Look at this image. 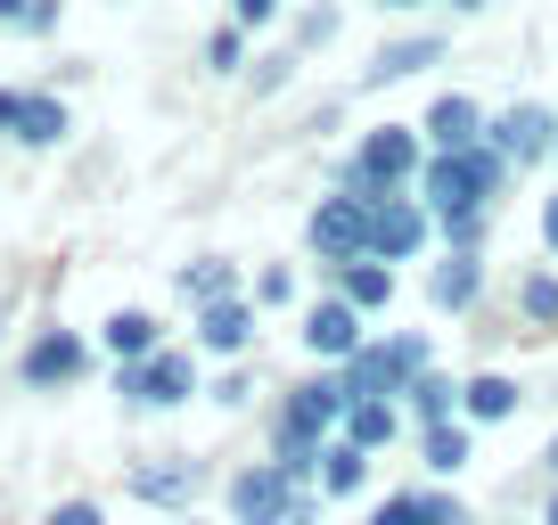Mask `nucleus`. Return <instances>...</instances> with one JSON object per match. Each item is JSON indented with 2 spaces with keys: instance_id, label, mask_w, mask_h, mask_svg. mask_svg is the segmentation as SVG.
<instances>
[{
  "instance_id": "8",
  "label": "nucleus",
  "mask_w": 558,
  "mask_h": 525,
  "mask_svg": "<svg viewBox=\"0 0 558 525\" xmlns=\"http://www.w3.org/2000/svg\"><path fill=\"white\" fill-rule=\"evenodd\" d=\"M83 337L74 329H41L34 345H25V386H66V378H83Z\"/></svg>"
},
{
  "instance_id": "20",
  "label": "nucleus",
  "mask_w": 558,
  "mask_h": 525,
  "mask_svg": "<svg viewBox=\"0 0 558 525\" xmlns=\"http://www.w3.org/2000/svg\"><path fill=\"white\" fill-rule=\"evenodd\" d=\"M386 436H395V403H353L345 411V443L353 452H378Z\"/></svg>"
},
{
  "instance_id": "28",
  "label": "nucleus",
  "mask_w": 558,
  "mask_h": 525,
  "mask_svg": "<svg viewBox=\"0 0 558 525\" xmlns=\"http://www.w3.org/2000/svg\"><path fill=\"white\" fill-rule=\"evenodd\" d=\"M255 296H263V304H288V296H296V271H288V262H271V271L255 280Z\"/></svg>"
},
{
  "instance_id": "11",
  "label": "nucleus",
  "mask_w": 558,
  "mask_h": 525,
  "mask_svg": "<svg viewBox=\"0 0 558 525\" xmlns=\"http://www.w3.org/2000/svg\"><path fill=\"white\" fill-rule=\"evenodd\" d=\"M476 132H485L476 99H436V107H427V141H436V157H452V148H476Z\"/></svg>"
},
{
  "instance_id": "22",
  "label": "nucleus",
  "mask_w": 558,
  "mask_h": 525,
  "mask_svg": "<svg viewBox=\"0 0 558 525\" xmlns=\"http://www.w3.org/2000/svg\"><path fill=\"white\" fill-rule=\"evenodd\" d=\"M181 288H190L197 304H222V296H239V271H230V262H190Z\"/></svg>"
},
{
  "instance_id": "14",
  "label": "nucleus",
  "mask_w": 558,
  "mask_h": 525,
  "mask_svg": "<svg viewBox=\"0 0 558 525\" xmlns=\"http://www.w3.org/2000/svg\"><path fill=\"white\" fill-rule=\"evenodd\" d=\"M362 476H369V452H353L345 436H337L329 452H320V492H329V501H345V492H362Z\"/></svg>"
},
{
  "instance_id": "17",
  "label": "nucleus",
  "mask_w": 558,
  "mask_h": 525,
  "mask_svg": "<svg viewBox=\"0 0 558 525\" xmlns=\"http://www.w3.org/2000/svg\"><path fill=\"white\" fill-rule=\"evenodd\" d=\"M107 353H123V362L165 353V345H157V320H148V313H116V320H107Z\"/></svg>"
},
{
  "instance_id": "31",
  "label": "nucleus",
  "mask_w": 558,
  "mask_h": 525,
  "mask_svg": "<svg viewBox=\"0 0 558 525\" xmlns=\"http://www.w3.org/2000/svg\"><path fill=\"white\" fill-rule=\"evenodd\" d=\"M25 25H34V34H50V25H58V0H25Z\"/></svg>"
},
{
  "instance_id": "4",
  "label": "nucleus",
  "mask_w": 558,
  "mask_h": 525,
  "mask_svg": "<svg viewBox=\"0 0 558 525\" xmlns=\"http://www.w3.org/2000/svg\"><path fill=\"white\" fill-rule=\"evenodd\" d=\"M288 509H296V485H288L271 460L230 476V517H239V525H288Z\"/></svg>"
},
{
  "instance_id": "34",
  "label": "nucleus",
  "mask_w": 558,
  "mask_h": 525,
  "mask_svg": "<svg viewBox=\"0 0 558 525\" xmlns=\"http://www.w3.org/2000/svg\"><path fill=\"white\" fill-rule=\"evenodd\" d=\"M542 239L558 246V197H550V206H542Z\"/></svg>"
},
{
  "instance_id": "13",
  "label": "nucleus",
  "mask_w": 558,
  "mask_h": 525,
  "mask_svg": "<svg viewBox=\"0 0 558 525\" xmlns=\"http://www.w3.org/2000/svg\"><path fill=\"white\" fill-rule=\"evenodd\" d=\"M337 296H345L353 313H378V304L395 296V280H386V262H337Z\"/></svg>"
},
{
  "instance_id": "3",
  "label": "nucleus",
  "mask_w": 558,
  "mask_h": 525,
  "mask_svg": "<svg viewBox=\"0 0 558 525\" xmlns=\"http://www.w3.org/2000/svg\"><path fill=\"white\" fill-rule=\"evenodd\" d=\"M418 173V132L411 123H378L362 141V157H353L345 173V197H362V206H378V197H395V181Z\"/></svg>"
},
{
  "instance_id": "25",
  "label": "nucleus",
  "mask_w": 558,
  "mask_h": 525,
  "mask_svg": "<svg viewBox=\"0 0 558 525\" xmlns=\"http://www.w3.org/2000/svg\"><path fill=\"white\" fill-rule=\"evenodd\" d=\"M418 525H476V517L452 501V492H418Z\"/></svg>"
},
{
  "instance_id": "19",
  "label": "nucleus",
  "mask_w": 558,
  "mask_h": 525,
  "mask_svg": "<svg viewBox=\"0 0 558 525\" xmlns=\"http://www.w3.org/2000/svg\"><path fill=\"white\" fill-rule=\"evenodd\" d=\"M476 280H485V262H476V255H452V262L436 271V304H444V313L476 304Z\"/></svg>"
},
{
  "instance_id": "21",
  "label": "nucleus",
  "mask_w": 558,
  "mask_h": 525,
  "mask_svg": "<svg viewBox=\"0 0 558 525\" xmlns=\"http://www.w3.org/2000/svg\"><path fill=\"white\" fill-rule=\"evenodd\" d=\"M452 403H460V386H452V378H436V369H427V378L411 386V411H418V427H444V419H452Z\"/></svg>"
},
{
  "instance_id": "33",
  "label": "nucleus",
  "mask_w": 558,
  "mask_h": 525,
  "mask_svg": "<svg viewBox=\"0 0 558 525\" xmlns=\"http://www.w3.org/2000/svg\"><path fill=\"white\" fill-rule=\"evenodd\" d=\"M271 9H279V0H239V25H263Z\"/></svg>"
},
{
  "instance_id": "6",
  "label": "nucleus",
  "mask_w": 558,
  "mask_h": 525,
  "mask_svg": "<svg viewBox=\"0 0 558 525\" xmlns=\"http://www.w3.org/2000/svg\"><path fill=\"white\" fill-rule=\"evenodd\" d=\"M190 353H148V362H123V394L132 403H157V411H173V403H190Z\"/></svg>"
},
{
  "instance_id": "27",
  "label": "nucleus",
  "mask_w": 558,
  "mask_h": 525,
  "mask_svg": "<svg viewBox=\"0 0 558 525\" xmlns=\"http://www.w3.org/2000/svg\"><path fill=\"white\" fill-rule=\"evenodd\" d=\"M525 320H558V280H525Z\"/></svg>"
},
{
  "instance_id": "23",
  "label": "nucleus",
  "mask_w": 558,
  "mask_h": 525,
  "mask_svg": "<svg viewBox=\"0 0 558 525\" xmlns=\"http://www.w3.org/2000/svg\"><path fill=\"white\" fill-rule=\"evenodd\" d=\"M436 50H444V41H427V34H418V41H395V50H378V66H369V83H395V74L427 66V58H436Z\"/></svg>"
},
{
  "instance_id": "26",
  "label": "nucleus",
  "mask_w": 558,
  "mask_h": 525,
  "mask_svg": "<svg viewBox=\"0 0 558 525\" xmlns=\"http://www.w3.org/2000/svg\"><path fill=\"white\" fill-rule=\"evenodd\" d=\"M444 239H452L460 255H476V239H485V206H476V213H444Z\"/></svg>"
},
{
  "instance_id": "18",
  "label": "nucleus",
  "mask_w": 558,
  "mask_h": 525,
  "mask_svg": "<svg viewBox=\"0 0 558 525\" xmlns=\"http://www.w3.org/2000/svg\"><path fill=\"white\" fill-rule=\"evenodd\" d=\"M58 132H66V107H58L50 90H34V99H25V115H17V141H25V148H50Z\"/></svg>"
},
{
  "instance_id": "5",
  "label": "nucleus",
  "mask_w": 558,
  "mask_h": 525,
  "mask_svg": "<svg viewBox=\"0 0 558 525\" xmlns=\"http://www.w3.org/2000/svg\"><path fill=\"white\" fill-rule=\"evenodd\" d=\"M418 239H427V206H418V197H378V206H369V262L418 255Z\"/></svg>"
},
{
  "instance_id": "37",
  "label": "nucleus",
  "mask_w": 558,
  "mask_h": 525,
  "mask_svg": "<svg viewBox=\"0 0 558 525\" xmlns=\"http://www.w3.org/2000/svg\"><path fill=\"white\" fill-rule=\"evenodd\" d=\"M542 460H550V468H558V436H550V452H542Z\"/></svg>"
},
{
  "instance_id": "12",
  "label": "nucleus",
  "mask_w": 558,
  "mask_h": 525,
  "mask_svg": "<svg viewBox=\"0 0 558 525\" xmlns=\"http://www.w3.org/2000/svg\"><path fill=\"white\" fill-rule=\"evenodd\" d=\"M246 337H255V313H246L239 296H222V304L197 313V345H206V353H239Z\"/></svg>"
},
{
  "instance_id": "35",
  "label": "nucleus",
  "mask_w": 558,
  "mask_h": 525,
  "mask_svg": "<svg viewBox=\"0 0 558 525\" xmlns=\"http://www.w3.org/2000/svg\"><path fill=\"white\" fill-rule=\"evenodd\" d=\"M0 17H25V0H0Z\"/></svg>"
},
{
  "instance_id": "1",
  "label": "nucleus",
  "mask_w": 558,
  "mask_h": 525,
  "mask_svg": "<svg viewBox=\"0 0 558 525\" xmlns=\"http://www.w3.org/2000/svg\"><path fill=\"white\" fill-rule=\"evenodd\" d=\"M427 337H386V345H362L345 369H337V394H345V411L353 403H395V394H411L418 378H427Z\"/></svg>"
},
{
  "instance_id": "9",
  "label": "nucleus",
  "mask_w": 558,
  "mask_h": 525,
  "mask_svg": "<svg viewBox=\"0 0 558 525\" xmlns=\"http://www.w3.org/2000/svg\"><path fill=\"white\" fill-rule=\"evenodd\" d=\"M304 345H313L320 362H353V353H362V313H353L345 296H329L313 320H304Z\"/></svg>"
},
{
  "instance_id": "15",
  "label": "nucleus",
  "mask_w": 558,
  "mask_h": 525,
  "mask_svg": "<svg viewBox=\"0 0 558 525\" xmlns=\"http://www.w3.org/2000/svg\"><path fill=\"white\" fill-rule=\"evenodd\" d=\"M460 411H469L476 427H493V419L518 411V386H509V378H469V386H460Z\"/></svg>"
},
{
  "instance_id": "7",
  "label": "nucleus",
  "mask_w": 558,
  "mask_h": 525,
  "mask_svg": "<svg viewBox=\"0 0 558 525\" xmlns=\"http://www.w3.org/2000/svg\"><path fill=\"white\" fill-rule=\"evenodd\" d=\"M313 246L337 262H369V206L362 197H329V206L313 213Z\"/></svg>"
},
{
  "instance_id": "16",
  "label": "nucleus",
  "mask_w": 558,
  "mask_h": 525,
  "mask_svg": "<svg viewBox=\"0 0 558 525\" xmlns=\"http://www.w3.org/2000/svg\"><path fill=\"white\" fill-rule=\"evenodd\" d=\"M418 452H427V468H436V476H460V468H469V427H452V419L418 427Z\"/></svg>"
},
{
  "instance_id": "30",
  "label": "nucleus",
  "mask_w": 558,
  "mask_h": 525,
  "mask_svg": "<svg viewBox=\"0 0 558 525\" xmlns=\"http://www.w3.org/2000/svg\"><path fill=\"white\" fill-rule=\"evenodd\" d=\"M206 66H222V74L239 66V34H230V25H222V34H214V41H206Z\"/></svg>"
},
{
  "instance_id": "38",
  "label": "nucleus",
  "mask_w": 558,
  "mask_h": 525,
  "mask_svg": "<svg viewBox=\"0 0 558 525\" xmlns=\"http://www.w3.org/2000/svg\"><path fill=\"white\" fill-rule=\"evenodd\" d=\"M460 9H485V0H460Z\"/></svg>"
},
{
  "instance_id": "10",
  "label": "nucleus",
  "mask_w": 558,
  "mask_h": 525,
  "mask_svg": "<svg viewBox=\"0 0 558 525\" xmlns=\"http://www.w3.org/2000/svg\"><path fill=\"white\" fill-rule=\"evenodd\" d=\"M550 141H558V123L542 115V107H509V115L493 123V148H501V157H542Z\"/></svg>"
},
{
  "instance_id": "36",
  "label": "nucleus",
  "mask_w": 558,
  "mask_h": 525,
  "mask_svg": "<svg viewBox=\"0 0 558 525\" xmlns=\"http://www.w3.org/2000/svg\"><path fill=\"white\" fill-rule=\"evenodd\" d=\"M542 525H558V492H550V509H542Z\"/></svg>"
},
{
  "instance_id": "32",
  "label": "nucleus",
  "mask_w": 558,
  "mask_h": 525,
  "mask_svg": "<svg viewBox=\"0 0 558 525\" xmlns=\"http://www.w3.org/2000/svg\"><path fill=\"white\" fill-rule=\"evenodd\" d=\"M17 115H25V99H17V90H0V132H17Z\"/></svg>"
},
{
  "instance_id": "24",
  "label": "nucleus",
  "mask_w": 558,
  "mask_h": 525,
  "mask_svg": "<svg viewBox=\"0 0 558 525\" xmlns=\"http://www.w3.org/2000/svg\"><path fill=\"white\" fill-rule=\"evenodd\" d=\"M132 492H140V501H165V509H173V501H190V468H140Z\"/></svg>"
},
{
  "instance_id": "29",
  "label": "nucleus",
  "mask_w": 558,
  "mask_h": 525,
  "mask_svg": "<svg viewBox=\"0 0 558 525\" xmlns=\"http://www.w3.org/2000/svg\"><path fill=\"white\" fill-rule=\"evenodd\" d=\"M50 525H107V517H99V501H58Z\"/></svg>"
},
{
  "instance_id": "2",
  "label": "nucleus",
  "mask_w": 558,
  "mask_h": 525,
  "mask_svg": "<svg viewBox=\"0 0 558 525\" xmlns=\"http://www.w3.org/2000/svg\"><path fill=\"white\" fill-rule=\"evenodd\" d=\"M501 173H509V157L493 141H476V148H452V157H427L418 197H427V213H476L501 190Z\"/></svg>"
}]
</instances>
